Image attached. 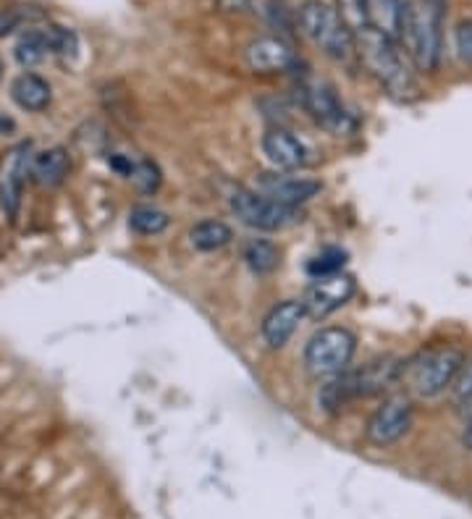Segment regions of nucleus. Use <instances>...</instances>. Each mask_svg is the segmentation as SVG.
I'll return each mask as SVG.
<instances>
[{
	"label": "nucleus",
	"mask_w": 472,
	"mask_h": 519,
	"mask_svg": "<svg viewBox=\"0 0 472 519\" xmlns=\"http://www.w3.org/2000/svg\"><path fill=\"white\" fill-rule=\"evenodd\" d=\"M354 352H357V336L349 328H320L305 346L307 373L313 378H334L347 370Z\"/></svg>",
	"instance_id": "39448f33"
},
{
	"label": "nucleus",
	"mask_w": 472,
	"mask_h": 519,
	"mask_svg": "<svg viewBox=\"0 0 472 519\" xmlns=\"http://www.w3.org/2000/svg\"><path fill=\"white\" fill-rule=\"evenodd\" d=\"M244 265L255 273V276H268L281 265V252L271 239H250L244 244Z\"/></svg>",
	"instance_id": "6ab92c4d"
},
{
	"label": "nucleus",
	"mask_w": 472,
	"mask_h": 519,
	"mask_svg": "<svg viewBox=\"0 0 472 519\" xmlns=\"http://www.w3.org/2000/svg\"><path fill=\"white\" fill-rule=\"evenodd\" d=\"M129 179L134 181V187H137L142 194H153L158 192L163 176H160V168L155 166L153 160L142 158V160H134V171Z\"/></svg>",
	"instance_id": "393cba45"
},
{
	"label": "nucleus",
	"mask_w": 472,
	"mask_h": 519,
	"mask_svg": "<svg viewBox=\"0 0 472 519\" xmlns=\"http://www.w3.org/2000/svg\"><path fill=\"white\" fill-rule=\"evenodd\" d=\"M48 53H50V45H48L45 29H29V32H24L14 48L16 63L24 66V69H32V66L42 63Z\"/></svg>",
	"instance_id": "412c9836"
},
{
	"label": "nucleus",
	"mask_w": 472,
	"mask_h": 519,
	"mask_svg": "<svg viewBox=\"0 0 472 519\" xmlns=\"http://www.w3.org/2000/svg\"><path fill=\"white\" fill-rule=\"evenodd\" d=\"M257 0H218V8L226 14H250L255 11Z\"/></svg>",
	"instance_id": "c85d7f7f"
},
{
	"label": "nucleus",
	"mask_w": 472,
	"mask_h": 519,
	"mask_svg": "<svg viewBox=\"0 0 472 519\" xmlns=\"http://www.w3.org/2000/svg\"><path fill=\"white\" fill-rule=\"evenodd\" d=\"M412 420H415V412H412L410 399L407 396H389L368 417L365 438H368V443L378 446V449L394 446L396 441H402L410 433Z\"/></svg>",
	"instance_id": "6e6552de"
},
{
	"label": "nucleus",
	"mask_w": 472,
	"mask_h": 519,
	"mask_svg": "<svg viewBox=\"0 0 472 519\" xmlns=\"http://www.w3.org/2000/svg\"><path fill=\"white\" fill-rule=\"evenodd\" d=\"M0 77H3V63H0Z\"/></svg>",
	"instance_id": "72a5a7b5"
},
{
	"label": "nucleus",
	"mask_w": 472,
	"mask_h": 519,
	"mask_svg": "<svg viewBox=\"0 0 472 519\" xmlns=\"http://www.w3.org/2000/svg\"><path fill=\"white\" fill-rule=\"evenodd\" d=\"M404 3H407V0H360L365 27L378 29L381 35L399 42V35H402Z\"/></svg>",
	"instance_id": "dca6fc26"
},
{
	"label": "nucleus",
	"mask_w": 472,
	"mask_h": 519,
	"mask_svg": "<svg viewBox=\"0 0 472 519\" xmlns=\"http://www.w3.org/2000/svg\"><path fill=\"white\" fill-rule=\"evenodd\" d=\"M29 163H32V155H29V142L19 145L11 153L6 163V171L0 176V210L8 218V223L16 221L21 208V187H24V176L29 173Z\"/></svg>",
	"instance_id": "ddd939ff"
},
{
	"label": "nucleus",
	"mask_w": 472,
	"mask_h": 519,
	"mask_svg": "<svg viewBox=\"0 0 472 519\" xmlns=\"http://www.w3.org/2000/svg\"><path fill=\"white\" fill-rule=\"evenodd\" d=\"M305 318V305H302V299H284V302H278L268 310V315L263 318V339L265 344L271 346V349H281L286 346V341L292 339L294 331L299 328Z\"/></svg>",
	"instance_id": "2eb2a0df"
},
{
	"label": "nucleus",
	"mask_w": 472,
	"mask_h": 519,
	"mask_svg": "<svg viewBox=\"0 0 472 519\" xmlns=\"http://www.w3.org/2000/svg\"><path fill=\"white\" fill-rule=\"evenodd\" d=\"M27 19H32L27 11H14V8H6V11H0V37L14 35L16 29H19Z\"/></svg>",
	"instance_id": "bb28decb"
},
{
	"label": "nucleus",
	"mask_w": 472,
	"mask_h": 519,
	"mask_svg": "<svg viewBox=\"0 0 472 519\" xmlns=\"http://www.w3.org/2000/svg\"><path fill=\"white\" fill-rule=\"evenodd\" d=\"M402 365L404 362L396 357H378V360L362 365L360 370H344L352 399L391 391L396 383H402Z\"/></svg>",
	"instance_id": "9d476101"
},
{
	"label": "nucleus",
	"mask_w": 472,
	"mask_h": 519,
	"mask_svg": "<svg viewBox=\"0 0 472 519\" xmlns=\"http://www.w3.org/2000/svg\"><path fill=\"white\" fill-rule=\"evenodd\" d=\"M459 409H462V415L472 417V396H470V399H465V402H459Z\"/></svg>",
	"instance_id": "2f4dec72"
},
{
	"label": "nucleus",
	"mask_w": 472,
	"mask_h": 519,
	"mask_svg": "<svg viewBox=\"0 0 472 519\" xmlns=\"http://www.w3.org/2000/svg\"><path fill=\"white\" fill-rule=\"evenodd\" d=\"M354 278L347 273H331V276L313 278V284L307 286L302 305H305V315L315 320H323L328 315H334L336 310L347 305L354 297Z\"/></svg>",
	"instance_id": "1a4fd4ad"
},
{
	"label": "nucleus",
	"mask_w": 472,
	"mask_h": 519,
	"mask_svg": "<svg viewBox=\"0 0 472 519\" xmlns=\"http://www.w3.org/2000/svg\"><path fill=\"white\" fill-rule=\"evenodd\" d=\"M399 48H404L410 61L425 74L438 69V63H441V11H436L428 0L404 3Z\"/></svg>",
	"instance_id": "20e7f679"
},
{
	"label": "nucleus",
	"mask_w": 472,
	"mask_h": 519,
	"mask_svg": "<svg viewBox=\"0 0 472 519\" xmlns=\"http://www.w3.org/2000/svg\"><path fill=\"white\" fill-rule=\"evenodd\" d=\"M344 263H347V252L336 250V247H328V250H323L307 263V273L313 278L331 276V273H341Z\"/></svg>",
	"instance_id": "b1692460"
},
{
	"label": "nucleus",
	"mask_w": 472,
	"mask_h": 519,
	"mask_svg": "<svg viewBox=\"0 0 472 519\" xmlns=\"http://www.w3.org/2000/svg\"><path fill=\"white\" fill-rule=\"evenodd\" d=\"M229 208L244 226H250L255 231H284L305 221V215L299 208H289V205L268 200L257 189L247 187L231 189Z\"/></svg>",
	"instance_id": "423d86ee"
},
{
	"label": "nucleus",
	"mask_w": 472,
	"mask_h": 519,
	"mask_svg": "<svg viewBox=\"0 0 472 519\" xmlns=\"http://www.w3.org/2000/svg\"><path fill=\"white\" fill-rule=\"evenodd\" d=\"M297 24L302 35L320 48L328 58L347 63L357 56V45H354V32L339 8H334L326 0H305L297 11Z\"/></svg>",
	"instance_id": "7ed1b4c3"
},
{
	"label": "nucleus",
	"mask_w": 472,
	"mask_h": 519,
	"mask_svg": "<svg viewBox=\"0 0 472 519\" xmlns=\"http://www.w3.org/2000/svg\"><path fill=\"white\" fill-rule=\"evenodd\" d=\"M462 443H465L467 449H472V420H470V425L465 428V433H462Z\"/></svg>",
	"instance_id": "7c9ffc66"
},
{
	"label": "nucleus",
	"mask_w": 472,
	"mask_h": 519,
	"mask_svg": "<svg viewBox=\"0 0 472 519\" xmlns=\"http://www.w3.org/2000/svg\"><path fill=\"white\" fill-rule=\"evenodd\" d=\"M71 171V158L66 147H48V150H40V153L32 155V163H29V173L32 179L40 184V187H58L66 181Z\"/></svg>",
	"instance_id": "f3484780"
},
{
	"label": "nucleus",
	"mask_w": 472,
	"mask_h": 519,
	"mask_svg": "<svg viewBox=\"0 0 472 519\" xmlns=\"http://www.w3.org/2000/svg\"><path fill=\"white\" fill-rule=\"evenodd\" d=\"M462 365L465 354L457 346H425L402 365V383L420 399H436L444 391H452Z\"/></svg>",
	"instance_id": "f03ea898"
},
{
	"label": "nucleus",
	"mask_w": 472,
	"mask_h": 519,
	"mask_svg": "<svg viewBox=\"0 0 472 519\" xmlns=\"http://www.w3.org/2000/svg\"><path fill=\"white\" fill-rule=\"evenodd\" d=\"M168 218L166 210L153 208V205H137V208L129 213V229L137 231L142 236H158L168 229Z\"/></svg>",
	"instance_id": "4be33fe9"
},
{
	"label": "nucleus",
	"mask_w": 472,
	"mask_h": 519,
	"mask_svg": "<svg viewBox=\"0 0 472 519\" xmlns=\"http://www.w3.org/2000/svg\"><path fill=\"white\" fill-rule=\"evenodd\" d=\"M16 132V121L8 113L0 111V137H8V134Z\"/></svg>",
	"instance_id": "c756f323"
},
{
	"label": "nucleus",
	"mask_w": 472,
	"mask_h": 519,
	"mask_svg": "<svg viewBox=\"0 0 472 519\" xmlns=\"http://www.w3.org/2000/svg\"><path fill=\"white\" fill-rule=\"evenodd\" d=\"M231 239H234V231L223 221H200L189 231V242L200 252L223 250L226 244H231Z\"/></svg>",
	"instance_id": "aec40b11"
},
{
	"label": "nucleus",
	"mask_w": 472,
	"mask_h": 519,
	"mask_svg": "<svg viewBox=\"0 0 472 519\" xmlns=\"http://www.w3.org/2000/svg\"><path fill=\"white\" fill-rule=\"evenodd\" d=\"M45 35H48L50 53H56L61 58H74L79 50V37L74 29L61 27V24H48L45 27Z\"/></svg>",
	"instance_id": "5701e85b"
},
{
	"label": "nucleus",
	"mask_w": 472,
	"mask_h": 519,
	"mask_svg": "<svg viewBox=\"0 0 472 519\" xmlns=\"http://www.w3.org/2000/svg\"><path fill=\"white\" fill-rule=\"evenodd\" d=\"M11 97H14V103L19 105L21 111L42 113L53 100V90L42 77L32 74V71H24L11 84Z\"/></svg>",
	"instance_id": "a211bd4d"
},
{
	"label": "nucleus",
	"mask_w": 472,
	"mask_h": 519,
	"mask_svg": "<svg viewBox=\"0 0 472 519\" xmlns=\"http://www.w3.org/2000/svg\"><path fill=\"white\" fill-rule=\"evenodd\" d=\"M452 396L459 402H465V399H470L472 396V357L470 360H465V365H462V370H459L457 381H454L452 386Z\"/></svg>",
	"instance_id": "a878e982"
},
{
	"label": "nucleus",
	"mask_w": 472,
	"mask_h": 519,
	"mask_svg": "<svg viewBox=\"0 0 472 519\" xmlns=\"http://www.w3.org/2000/svg\"><path fill=\"white\" fill-rule=\"evenodd\" d=\"M354 45H357V56L370 71V77L378 79L383 90L396 100H415L420 87H417L415 74L404 61L399 42L381 35L373 27H360L354 29Z\"/></svg>",
	"instance_id": "f257e3e1"
},
{
	"label": "nucleus",
	"mask_w": 472,
	"mask_h": 519,
	"mask_svg": "<svg viewBox=\"0 0 472 519\" xmlns=\"http://www.w3.org/2000/svg\"><path fill=\"white\" fill-rule=\"evenodd\" d=\"M244 58L255 74H284L297 66V53L284 37L263 35L244 48Z\"/></svg>",
	"instance_id": "9b49d317"
},
{
	"label": "nucleus",
	"mask_w": 472,
	"mask_h": 519,
	"mask_svg": "<svg viewBox=\"0 0 472 519\" xmlns=\"http://www.w3.org/2000/svg\"><path fill=\"white\" fill-rule=\"evenodd\" d=\"M257 192L265 194L268 200L299 208L307 200H313L320 192V181L307 179V176H289V173H263L257 181Z\"/></svg>",
	"instance_id": "f8f14e48"
},
{
	"label": "nucleus",
	"mask_w": 472,
	"mask_h": 519,
	"mask_svg": "<svg viewBox=\"0 0 472 519\" xmlns=\"http://www.w3.org/2000/svg\"><path fill=\"white\" fill-rule=\"evenodd\" d=\"M428 3H431V6L436 8V11H441V14H444V3H446V0H428Z\"/></svg>",
	"instance_id": "473e14b6"
},
{
	"label": "nucleus",
	"mask_w": 472,
	"mask_h": 519,
	"mask_svg": "<svg viewBox=\"0 0 472 519\" xmlns=\"http://www.w3.org/2000/svg\"><path fill=\"white\" fill-rule=\"evenodd\" d=\"M263 153L271 160L276 171H299L307 166V147L302 139L294 137L286 129H268L263 134Z\"/></svg>",
	"instance_id": "4468645a"
},
{
	"label": "nucleus",
	"mask_w": 472,
	"mask_h": 519,
	"mask_svg": "<svg viewBox=\"0 0 472 519\" xmlns=\"http://www.w3.org/2000/svg\"><path fill=\"white\" fill-rule=\"evenodd\" d=\"M454 40H457V53L462 61L472 63V21H462L454 32Z\"/></svg>",
	"instance_id": "cd10ccee"
},
{
	"label": "nucleus",
	"mask_w": 472,
	"mask_h": 519,
	"mask_svg": "<svg viewBox=\"0 0 472 519\" xmlns=\"http://www.w3.org/2000/svg\"><path fill=\"white\" fill-rule=\"evenodd\" d=\"M299 92H302L305 111L326 132H331L334 137H347V134L357 132V118L344 108V103H341L331 84L320 82V79H307L299 87Z\"/></svg>",
	"instance_id": "0eeeda50"
}]
</instances>
